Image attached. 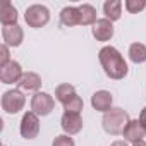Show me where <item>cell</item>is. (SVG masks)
Instances as JSON below:
<instances>
[{
  "label": "cell",
  "mask_w": 146,
  "mask_h": 146,
  "mask_svg": "<svg viewBox=\"0 0 146 146\" xmlns=\"http://www.w3.org/2000/svg\"><path fill=\"white\" fill-rule=\"evenodd\" d=\"M24 19H26V24L29 28H43L48 24L50 21V11L45 7V5H40V4H35V5H29L24 12Z\"/></svg>",
  "instance_id": "obj_3"
},
{
  "label": "cell",
  "mask_w": 146,
  "mask_h": 146,
  "mask_svg": "<svg viewBox=\"0 0 146 146\" xmlns=\"http://www.w3.org/2000/svg\"><path fill=\"white\" fill-rule=\"evenodd\" d=\"M0 67H4V65H7L9 62H11V53H9V46L7 45H2L0 46Z\"/></svg>",
  "instance_id": "obj_23"
},
{
  "label": "cell",
  "mask_w": 146,
  "mask_h": 146,
  "mask_svg": "<svg viewBox=\"0 0 146 146\" xmlns=\"http://www.w3.org/2000/svg\"><path fill=\"white\" fill-rule=\"evenodd\" d=\"M60 23L67 28H72V26H78L79 24V9L78 7H64L60 11Z\"/></svg>",
  "instance_id": "obj_16"
},
{
  "label": "cell",
  "mask_w": 146,
  "mask_h": 146,
  "mask_svg": "<svg viewBox=\"0 0 146 146\" xmlns=\"http://www.w3.org/2000/svg\"><path fill=\"white\" fill-rule=\"evenodd\" d=\"M83 107H84L83 98H81L79 95H74V96H72V98L64 105V110H65V112H72V113H81Z\"/></svg>",
  "instance_id": "obj_20"
},
{
  "label": "cell",
  "mask_w": 146,
  "mask_h": 146,
  "mask_svg": "<svg viewBox=\"0 0 146 146\" xmlns=\"http://www.w3.org/2000/svg\"><path fill=\"white\" fill-rule=\"evenodd\" d=\"M60 125H62L64 134L74 136V134L81 132V129H83V119H81L79 113L64 112V115H62V119H60Z\"/></svg>",
  "instance_id": "obj_8"
},
{
  "label": "cell",
  "mask_w": 146,
  "mask_h": 146,
  "mask_svg": "<svg viewBox=\"0 0 146 146\" xmlns=\"http://www.w3.org/2000/svg\"><path fill=\"white\" fill-rule=\"evenodd\" d=\"M52 146H76V143H74V139H72L69 134H60V136H57L53 139Z\"/></svg>",
  "instance_id": "obj_22"
},
{
  "label": "cell",
  "mask_w": 146,
  "mask_h": 146,
  "mask_svg": "<svg viewBox=\"0 0 146 146\" xmlns=\"http://www.w3.org/2000/svg\"><path fill=\"white\" fill-rule=\"evenodd\" d=\"M103 14L105 19H108L110 23L119 21L122 16V2L120 0H107L103 4Z\"/></svg>",
  "instance_id": "obj_15"
},
{
  "label": "cell",
  "mask_w": 146,
  "mask_h": 146,
  "mask_svg": "<svg viewBox=\"0 0 146 146\" xmlns=\"http://www.w3.org/2000/svg\"><path fill=\"white\" fill-rule=\"evenodd\" d=\"M124 139L129 141V143H137V141H143V137L146 136V129L143 127V124L136 119V120H129V124L125 125L124 132H122Z\"/></svg>",
  "instance_id": "obj_12"
},
{
  "label": "cell",
  "mask_w": 146,
  "mask_h": 146,
  "mask_svg": "<svg viewBox=\"0 0 146 146\" xmlns=\"http://www.w3.org/2000/svg\"><path fill=\"white\" fill-rule=\"evenodd\" d=\"M110 146H129V144H127L125 141H122V139H119V141H113V143H112Z\"/></svg>",
  "instance_id": "obj_25"
},
{
  "label": "cell",
  "mask_w": 146,
  "mask_h": 146,
  "mask_svg": "<svg viewBox=\"0 0 146 146\" xmlns=\"http://www.w3.org/2000/svg\"><path fill=\"white\" fill-rule=\"evenodd\" d=\"M21 136L24 139H35L40 134V117L35 112H26L21 119Z\"/></svg>",
  "instance_id": "obj_6"
},
{
  "label": "cell",
  "mask_w": 146,
  "mask_h": 146,
  "mask_svg": "<svg viewBox=\"0 0 146 146\" xmlns=\"http://www.w3.org/2000/svg\"><path fill=\"white\" fill-rule=\"evenodd\" d=\"M17 86L24 91H36L41 88V78L36 74V72H24L21 81L17 83Z\"/></svg>",
  "instance_id": "obj_14"
},
{
  "label": "cell",
  "mask_w": 146,
  "mask_h": 146,
  "mask_svg": "<svg viewBox=\"0 0 146 146\" xmlns=\"http://www.w3.org/2000/svg\"><path fill=\"white\" fill-rule=\"evenodd\" d=\"M55 108V100L52 95L45 93V91H38L33 95L31 98V112H35L38 117H45V115H50Z\"/></svg>",
  "instance_id": "obj_5"
},
{
  "label": "cell",
  "mask_w": 146,
  "mask_h": 146,
  "mask_svg": "<svg viewBox=\"0 0 146 146\" xmlns=\"http://www.w3.org/2000/svg\"><path fill=\"white\" fill-rule=\"evenodd\" d=\"M93 38L96 41H108L113 38V24L108 21V19H98L95 24H93Z\"/></svg>",
  "instance_id": "obj_10"
},
{
  "label": "cell",
  "mask_w": 146,
  "mask_h": 146,
  "mask_svg": "<svg viewBox=\"0 0 146 146\" xmlns=\"http://www.w3.org/2000/svg\"><path fill=\"white\" fill-rule=\"evenodd\" d=\"M112 103H113V96L107 90H100V91L93 93V96H91V107L98 112L107 113L108 110H112Z\"/></svg>",
  "instance_id": "obj_11"
},
{
  "label": "cell",
  "mask_w": 146,
  "mask_h": 146,
  "mask_svg": "<svg viewBox=\"0 0 146 146\" xmlns=\"http://www.w3.org/2000/svg\"><path fill=\"white\" fill-rule=\"evenodd\" d=\"M17 9L9 2V0H5V2L2 4V7H0V23H2L4 26H14L17 24Z\"/></svg>",
  "instance_id": "obj_13"
},
{
  "label": "cell",
  "mask_w": 146,
  "mask_h": 146,
  "mask_svg": "<svg viewBox=\"0 0 146 146\" xmlns=\"http://www.w3.org/2000/svg\"><path fill=\"white\" fill-rule=\"evenodd\" d=\"M125 9L131 14H137L143 9H146V2L144 0H125Z\"/></svg>",
  "instance_id": "obj_21"
},
{
  "label": "cell",
  "mask_w": 146,
  "mask_h": 146,
  "mask_svg": "<svg viewBox=\"0 0 146 146\" xmlns=\"http://www.w3.org/2000/svg\"><path fill=\"white\" fill-rule=\"evenodd\" d=\"M129 58L134 62V64H143L146 62V45L143 43H132L129 46Z\"/></svg>",
  "instance_id": "obj_19"
},
{
  "label": "cell",
  "mask_w": 146,
  "mask_h": 146,
  "mask_svg": "<svg viewBox=\"0 0 146 146\" xmlns=\"http://www.w3.org/2000/svg\"><path fill=\"white\" fill-rule=\"evenodd\" d=\"M132 146H146V141L143 139V141H137V143H134Z\"/></svg>",
  "instance_id": "obj_26"
},
{
  "label": "cell",
  "mask_w": 146,
  "mask_h": 146,
  "mask_svg": "<svg viewBox=\"0 0 146 146\" xmlns=\"http://www.w3.org/2000/svg\"><path fill=\"white\" fill-rule=\"evenodd\" d=\"M74 95H78V93H76V88L72 86V84H69V83L58 84V86L55 88V100L60 102L62 105H65Z\"/></svg>",
  "instance_id": "obj_18"
},
{
  "label": "cell",
  "mask_w": 146,
  "mask_h": 146,
  "mask_svg": "<svg viewBox=\"0 0 146 146\" xmlns=\"http://www.w3.org/2000/svg\"><path fill=\"white\" fill-rule=\"evenodd\" d=\"M2 38H4V45L7 46H19L24 40V31L19 24L14 26H4L2 28Z\"/></svg>",
  "instance_id": "obj_9"
},
{
  "label": "cell",
  "mask_w": 146,
  "mask_h": 146,
  "mask_svg": "<svg viewBox=\"0 0 146 146\" xmlns=\"http://www.w3.org/2000/svg\"><path fill=\"white\" fill-rule=\"evenodd\" d=\"M24 103H26V96L23 95L21 90H9L2 95V108L11 115L19 113L24 108Z\"/></svg>",
  "instance_id": "obj_4"
},
{
  "label": "cell",
  "mask_w": 146,
  "mask_h": 146,
  "mask_svg": "<svg viewBox=\"0 0 146 146\" xmlns=\"http://www.w3.org/2000/svg\"><path fill=\"white\" fill-rule=\"evenodd\" d=\"M98 58H100V64L105 70V74L110 79L120 81L127 76V72H129L127 62L124 60L122 53L115 46H103L98 52Z\"/></svg>",
  "instance_id": "obj_1"
},
{
  "label": "cell",
  "mask_w": 146,
  "mask_h": 146,
  "mask_svg": "<svg viewBox=\"0 0 146 146\" xmlns=\"http://www.w3.org/2000/svg\"><path fill=\"white\" fill-rule=\"evenodd\" d=\"M139 122L143 124V127L146 129V107L141 110V113H139Z\"/></svg>",
  "instance_id": "obj_24"
},
{
  "label": "cell",
  "mask_w": 146,
  "mask_h": 146,
  "mask_svg": "<svg viewBox=\"0 0 146 146\" xmlns=\"http://www.w3.org/2000/svg\"><path fill=\"white\" fill-rule=\"evenodd\" d=\"M129 120H131L129 119V113L124 108H112L107 113H103L102 125H103V129H105L107 134L119 136V134L124 132V129L129 124Z\"/></svg>",
  "instance_id": "obj_2"
},
{
  "label": "cell",
  "mask_w": 146,
  "mask_h": 146,
  "mask_svg": "<svg viewBox=\"0 0 146 146\" xmlns=\"http://www.w3.org/2000/svg\"><path fill=\"white\" fill-rule=\"evenodd\" d=\"M79 9V26H93L98 19H96V9L90 4H83L78 7Z\"/></svg>",
  "instance_id": "obj_17"
},
{
  "label": "cell",
  "mask_w": 146,
  "mask_h": 146,
  "mask_svg": "<svg viewBox=\"0 0 146 146\" xmlns=\"http://www.w3.org/2000/svg\"><path fill=\"white\" fill-rule=\"evenodd\" d=\"M23 67L19 62L16 60H11L7 65L0 67V81L4 84H14V83H19L21 78H23Z\"/></svg>",
  "instance_id": "obj_7"
}]
</instances>
